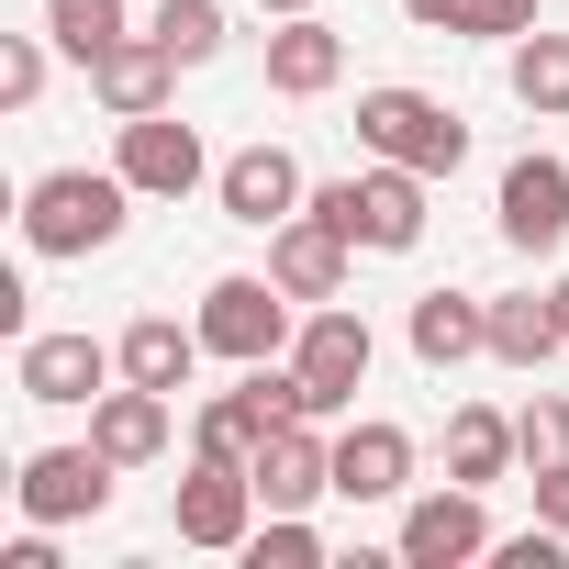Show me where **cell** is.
Listing matches in <instances>:
<instances>
[{"label":"cell","mask_w":569,"mask_h":569,"mask_svg":"<svg viewBox=\"0 0 569 569\" xmlns=\"http://www.w3.org/2000/svg\"><path fill=\"white\" fill-rule=\"evenodd\" d=\"M134 179L123 168H46L34 190H23V246L34 257H101L123 223H134Z\"/></svg>","instance_id":"6da1fadb"},{"label":"cell","mask_w":569,"mask_h":569,"mask_svg":"<svg viewBox=\"0 0 569 569\" xmlns=\"http://www.w3.org/2000/svg\"><path fill=\"white\" fill-rule=\"evenodd\" d=\"M425 168H391V157H369L358 179H325L313 190V212L347 234V246H369V257H413L425 246Z\"/></svg>","instance_id":"7a4b0ae2"},{"label":"cell","mask_w":569,"mask_h":569,"mask_svg":"<svg viewBox=\"0 0 569 569\" xmlns=\"http://www.w3.org/2000/svg\"><path fill=\"white\" fill-rule=\"evenodd\" d=\"M358 146L369 157H391V168H425V179H458V157H469V123L436 101V90H358Z\"/></svg>","instance_id":"3957f363"},{"label":"cell","mask_w":569,"mask_h":569,"mask_svg":"<svg viewBox=\"0 0 569 569\" xmlns=\"http://www.w3.org/2000/svg\"><path fill=\"white\" fill-rule=\"evenodd\" d=\"M291 313H302V302L279 291V279H246V268H223L212 291H201V313H190V325H201V347H212V358L257 369V358H291V336H302Z\"/></svg>","instance_id":"277c9868"},{"label":"cell","mask_w":569,"mask_h":569,"mask_svg":"<svg viewBox=\"0 0 569 569\" xmlns=\"http://www.w3.org/2000/svg\"><path fill=\"white\" fill-rule=\"evenodd\" d=\"M369 358H380V336H369L347 302H313V313H302L291 369H302V391H313V425H336V413L369 391Z\"/></svg>","instance_id":"5b68a950"},{"label":"cell","mask_w":569,"mask_h":569,"mask_svg":"<svg viewBox=\"0 0 569 569\" xmlns=\"http://www.w3.org/2000/svg\"><path fill=\"white\" fill-rule=\"evenodd\" d=\"M257 480L234 469V458H190L179 469V491H168V525H179V547H212V558H234L246 536H257Z\"/></svg>","instance_id":"8992f818"},{"label":"cell","mask_w":569,"mask_h":569,"mask_svg":"<svg viewBox=\"0 0 569 569\" xmlns=\"http://www.w3.org/2000/svg\"><path fill=\"white\" fill-rule=\"evenodd\" d=\"M112 380H123V347H101V336H23V358H12V391L46 413H79Z\"/></svg>","instance_id":"52a82bcc"},{"label":"cell","mask_w":569,"mask_h":569,"mask_svg":"<svg viewBox=\"0 0 569 569\" xmlns=\"http://www.w3.org/2000/svg\"><path fill=\"white\" fill-rule=\"evenodd\" d=\"M112 458L101 447H34L23 458V480H12V502H23V525H90V513H112Z\"/></svg>","instance_id":"ba28073f"},{"label":"cell","mask_w":569,"mask_h":569,"mask_svg":"<svg viewBox=\"0 0 569 569\" xmlns=\"http://www.w3.org/2000/svg\"><path fill=\"white\" fill-rule=\"evenodd\" d=\"M402 569H469V558H491V502L469 491V480H447V491H413L402 502V547H391Z\"/></svg>","instance_id":"9c48e42d"},{"label":"cell","mask_w":569,"mask_h":569,"mask_svg":"<svg viewBox=\"0 0 569 569\" xmlns=\"http://www.w3.org/2000/svg\"><path fill=\"white\" fill-rule=\"evenodd\" d=\"M246 480H257V502H268V513H313V502L336 491V436H325L313 413L268 425V436H257V458H246Z\"/></svg>","instance_id":"30bf717a"},{"label":"cell","mask_w":569,"mask_h":569,"mask_svg":"<svg viewBox=\"0 0 569 569\" xmlns=\"http://www.w3.org/2000/svg\"><path fill=\"white\" fill-rule=\"evenodd\" d=\"M212 201H223V223L279 234V223L313 201V179H302V157H291V146H234V157L212 168Z\"/></svg>","instance_id":"8fae6325"},{"label":"cell","mask_w":569,"mask_h":569,"mask_svg":"<svg viewBox=\"0 0 569 569\" xmlns=\"http://www.w3.org/2000/svg\"><path fill=\"white\" fill-rule=\"evenodd\" d=\"M112 168H123L146 201H190V190L212 179V157H201V134H190L179 112H134L123 146H112Z\"/></svg>","instance_id":"7c38bea8"},{"label":"cell","mask_w":569,"mask_h":569,"mask_svg":"<svg viewBox=\"0 0 569 569\" xmlns=\"http://www.w3.org/2000/svg\"><path fill=\"white\" fill-rule=\"evenodd\" d=\"M502 246L513 257H558L569 246V157H513L502 168Z\"/></svg>","instance_id":"4fadbf2b"},{"label":"cell","mask_w":569,"mask_h":569,"mask_svg":"<svg viewBox=\"0 0 569 569\" xmlns=\"http://www.w3.org/2000/svg\"><path fill=\"white\" fill-rule=\"evenodd\" d=\"M347 257H358V246H347V234H336V223H325L313 201H302L291 223H279V234H268V279H279V291H291L302 313L347 291Z\"/></svg>","instance_id":"5bb4252c"},{"label":"cell","mask_w":569,"mask_h":569,"mask_svg":"<svg viewBox=\"0 0 569 569\" xmlns=\"http://www.w3.org/2000/svg\"><path fill=\"white\" fill-rule=\"evenodd\" d=\"M168 90H179V57H168L157 34H112V46L90 57V101H101L112 123H134V112H168Z\"/></svg>","instance_id":"9a60e30c"},{"label":"cell","mask_w":569,"mask_h":569,"mask_svg":"<svg viewBox=\"0 0 569 569\" xmlns=\"http://www.w3.org/2000/svg\"><path fill=\"white\" fill-rule=\"evenodd\" d=\"M402 491H413V436L380 425V413H358L336 436V502H402Z\"/></svg>","instance_id":"2e32d148"},{"label":"cell","mask_w":569,"mask_h":569,"mask_svg":"<svg viewBox=\"0 0 569 569\" xmlns=\"http://www.w3.org/2000/svg\"><path fill=\"white\" fill-rule=\"evenodd\" d=\"M336 79H347V34H336L325 12H291V23L268 34V90H279V101H325Z\"/></svg>","instance_id":"e0dca14e"},{"label":"cell","mask_w":569,"mask_h":569,"mask_svg":"<svg viewBox=\"0 0 569 569\" xmlns=\"http://www.w3.org/2000/svg\"><path fill=\"white\" fill-rule=\"evenodd\" d=\"M90 447H101L112 469H146V458H168V391H146V380H112V391L90 402Z\"/></svg>","instance_id":"ac0fdd59"},{"label":"cell","mask_w":569,"mask_h":569,"mask_svg":"<svg viewBox=\"0 0 569 569\" xmlns=\"http://www.w3.org/2000/svg\"><path fill=\"white\" fill-rule=\"evenodd\" d=\"M112 347H123V380H146V391H168V402H179V391H190V369L212 358V347H201V325H179V313H134Z\"/></svg>","instance_id":"d6986e66"},{"label":"cell","mask_w":569,"mask_h":569,"mask_svg":"<svg viewBox=\"0 0 569 569\" xmlns=\"http://www.w3.org/2000/svg\"><path fill=\"white\" fill-rule=\"evenodd\" d=\"M402 336H413L425 369H469V358H491V302H469V291H425Z\"/></svg>","instance_id":"ffe728a7"},{"label":"cell","mask_w":569,"mask_h":569,"mask_svg":"<svg viewBox=\"0 0 569 569\" xmlns=\"http://www.w3.org/2000/svg\"><path fill=\"white\" fill-rule=\"evenodd\" d=\"M513 469H525V436H513V413H491V402H458V413H447V480L491 491V480H513Z\"/></svg>","instance_id":"44dd1931"},{"label":"cell","mask_w":569,"mask_h":569,"mask_svg":"<svg viewBox=\"0 0 569 569\" xmlns=\"http://www.w3.org/2000/svg\"><path fill=\"white\" fill-rule=\"evenodd\" d=\"M558 347H569V325H558L547 291H502V302H491V358H502V369H547Z\"/></svg>","instance_id":"7402d4cb"},{"label":"cell","mask_w":569,"mask_h":569,"mask_svg":"<svg viewBox=\"0 0 569 569\" xmlns=\"http://www.w3.org/2000/svg\"><path fill=\"white\" fill-rule=\"evenodd\" d=\"M502 79H513V101L536 112V123H558L569 112V34H513V57H502Z\"/></svg>","instance_id":"603a6c76"},{"label":"cell","mask_w":569,"mask_h":569,"mask_svg":"<svg viewBox=\"0 0 569 569\" xmlns=\"http://www.w3.org/2000/svg\"><path fill=\"white\" fill-rule=\"evenodd\" d=\"M257 436H268V413H257V402H246V380H234V391H212V402H201L190 458H234V469H246V458H257Z\"/></svg>","instance_id":"cb8c5ba5"},{"label":"cell","mask_w":569,"mask_h":569,"mask_svg":"<svg viewBox=\"0 0 569 569\" xmlns=\"http://www.w3.org/2000/svg\"><path fill=\"white\" fill-rule=\"evenodd\" d=\"M179 68H212L223 57V0H157V23H146Z\"/></svg>","instance_id":"d4e9b609"},{"label":"cell","mask_w":569,"mask_h":569,"mask_svg":"<svg viewBox=\"0 0 569 569\" xmlns=\"http://www.w3.org/2000/svg\"><path fill=\"white\" fill-rule=\"evenodd\" d=\"M46 34H57V46H68V57L90 68V57H101V46L123 34V0H46Z\"/></svg>","instance_id":"484cf974"},{"label":"cell","mask_w":569,"mask_h":569,"mask_svg":"<svg viewBox=\"0 0 569 569\" xmlns=\"http://www.w3.org/2000/svg\"><path fill=\"white\" fill-rule=\"evenodd\" d=\"M246 558H257V569H325V536H313L302 513H268V525L246 536Z\"/></svg>","instance_id":"4316f807"},{"label":"cell","mask_w":569,"mask_h":569,"mask_svg":"<svg viewBox=\"0 0 569 569\" xmlns=\"http://www.w3.org/2000/svg\"><path fill=\"white\" fill-rule=\"evenodd\" d=\"M513 436H525V469H558V458H569V402L536 391V402L513 413Z\"/></svg>","instance_id":"83f0119b"},{"label":"cell","mask_w":569,"mask_h":569,"mask_svg":"<svg viewBox=\"0 0 569 569\" xmlns=\"http://www.w3.org/2000/svg\"><path fill=\"white\" fill-rule=\"evenodd\" d=\"M0 101H12V112L46 101V46L34 34H0Z\"/></svg>","instance_id":"f1b7e54d"},{"label":"cell","mask_w":569,"mask_h":569,"mask_svg":"<svg viewBox=\"0 0 569 569\" xmlns=\"http://www.w3.org/2000/svg\"><path fill=\"white\" fill-rule=\"evenodd\" d=\"M458 34H480V46H513V34H536V0H458Z\"/></svg>","instance_id":"f546056e"},{"label":"cell","mask_w":569,"mask_h":569,"mask_svg":"<svg viewBox=\"0 0 569 569\" xmlns=\"http://www.w3.org/2000/svg\"><path fill=\"white\" fill-rule=\"evenodd\" d=\"M491 558H502V569H569V536H558V525L536 513L525 536H491Z\"/></svg>","instance_id":"4dcf8cb0"},{"label":"cell","mask_w":569,"mask_h":569,"mask_svg":"<svg viewBox=\"0 0 569 569\" xmlns=\"http://www.w3.org/2000/svg\"><path fill=\"white\" fill-rule=\"evenodd\" d=\"M536 513L569 536V458H558V469H536Z\"/></svg>","instance_id":"1f68e13d"},{"label":"cell","mask_w":569,"mask_h":569,"mask_svg":"<svg viewBox=\"0 0 569 569\" xmlns=\"http://www.w3.org/2000/svg\"><path fill=\"white\" fill-rule=\"evenodd\" d=\"M402 23H425V34H458V0H402Z\"/></svg>","instance_id":"d6a6232c"},{"label":"cell","mask_w":569,"mask_h":569,"mask_svg":"<svg viewBox=\"0 0 569 569\" xmlns=\"http://www.w3.org/2000/svg\"><path fill=\"white\" fill-rule=\"evenodd\" d=\"M257 12H268V23H291V12H325V0H257Z\"/></svg>","instance_id":"836d02e7"},{"label":"cell","mask_w":569,"mask_h":569,"mask_svg":"<svg viewBox=\"0 0 569 569\" xmlns=\"http://www.w3.org/2000/svg\"><path fill=\"white\" fill-rule=\"evenodd\" d=\"M547 302H558V325H569V279H547Z\"/></svg>","instance_id":"e575fe53"}]
</instances>
